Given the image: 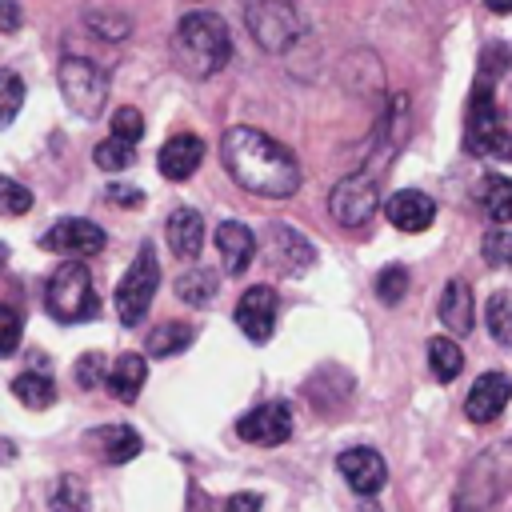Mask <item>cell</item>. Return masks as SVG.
Segmentation results:
<instances>
[{"mask_svg": "<svg viewBox=\"0 0 512 512\" xmlns=\"http://www.w3.org/2000/svg\"><path fill=\"white\" fill-rule=\"evenodd\" d=\"M504 68H508V48H504V44H496V48H484V56H480V76H476V80L492 84V76H500Z\"/></svg>", "mask_w": 512, "mask_h": 512, "instance_id": "obj_38", "label": "cell"}, {"mask_svg": "<svg viewBox=\"0 0 512 512\" xmlns=\"http://www.w3.org/2000/svg\"><path fill=\"white\" fill-rule=\"evenodd\" d=\"M104 436V456H108V464H128L140 448H144V440L128 428V424H116V428H104L100 432Z\"/></svg>", "mask_w": 512, "mask_h": 512, "instance_id": "obj_28", "label": "cell"}, {"mask_svg": "<svg viewBox=\"0 0 512 512\" xmlns=\"http://www.w3.org/2000/svg\"><path fill=\"white\" fill-rule=\"evenodd\" d=\"M40 244L48 248V252H60V256H96V252H104V244H108V236H104V228L100 224H92V220H80V216H64V220H56L44 236H40Z\"/></svg>", "mask_w": 512, "mask_h": 512, "instance_id": "obj_10", "label": "cell"}, {"mask_svg": "<svg viewBox=\"0 0 512 512\" xmlns=\"http://www.w3.org/2000/svg\"><path fill=\"white\" fill-rule=\"evenodd\" d=\"M172 56L188 76H216L232 56V32L216 12H188L176 24Z\"/></svg>", "mask_w": 512, "mask_h": 512, "instance_id": "obj_2", "label": "cell"}, {"mask_svg": "<svg viewBox=\"0 0 512 512\" xmlns=\"http://www.w3.org/2000/svg\"><path fill=\"white\" fill-rule=\"evenodd\" d=\"M92 160H96V168H104V172H124V168H132V160H136V144H124V140L108 136V140L96 144Z\"/></svg>", "mask_w": 512, "mask_h": 512, "instance_id": "obj_29", "label": "cell"}, {"mask_svg": "<svg viewBox=\"0 0 512 512\" xmlns=\"http://www.w3.org/2000/svg\"><path fill=\"white\" fill-rule=\"evenodd\" d=\"M32 208V192L12 180V176H0V216H24Z\"/></svg>", "mask_w": 512, "mask_h": 512, "instance_id": "obj_34", "label": "cell"}, {"mask_svg": "<svg viewBox=\"0 0 512 512\" xmlns=\"http://www.w3.org/2000/svg\"><path fill=\"white\" fill-rule=\"evenodd\" d=\"M44 304H48V316L60 320V324H88L100 316V296L92 288V272L84 260L68 256L64 264H56L52 280H48V292H44Z\"/></svg>", "mask_w": 512, "mask_h": 512, "instance_id": "obj_3", "label": "cell"}, {"mask_svg": "<svg viewBox=\"0 0 512 512\" xmlns=\"http://www.w3.org/2000/svg\"><path fill=\"white\" fill-rule=\"evenodd\" d=\"M20 108H24V80L12 68H0V128H8Z\"/></svg>", "mask_w": 512, "mask_h": 512, "instance_id": "obj_31", "label": "cell"}, {"mask_svg": "<svg viewBox=\"0 0 512 512\" xmlns=\"http://www.w3.org/2000/svg\"><path fill=\"white\" fill-rule=\"evenodd\" d=\"M48 508L52 512H88V492L76 476H60L56 480V492L48 496Z\"/></svg>", "mask_w": 512, "mask_h": 512, "instance_id": "obj_30", "label": "cell"}, {"mask_svg": "<svg viewBox=\"0 0 512 512\" xmlns=\"http://www.w3.org/2000/svg\"><path fill=\"white\" fill-rule=\"evenodd\" d=\"M440 320L448 332L456 336H468L472 332V288L464 280H448L444 292H440V304H436Z\"/></svg>", "mask_w": 512, "mask_h": 512, "instance_id": "obj_21", "label": "cell"}, {"mask_svg": "<svg viewBox=\"0 0 512 512\" xmlns=\"http://www.w3.org/2000/svg\"><path fill=\"white\" fill-rule=\"evenodd\" d=\"M144 380H148V364H144V356H140V352H124V356H116V360H112V368L104 372L108 392H112L116 400H124V404H132V400L140 396Z\"/></svg>", "mask_w": 512, "mask_h": 512, "instance_id": "obj_20", "label": "cell"}, {"mask_svg": "<svg viewBox=\"0 0 512 512\" xmlns=\"http://www.w3.org/2000/svg\"><path fill=\"white\" fill-rule=\"evenodd\" d=\"M168 248L180 260H196L204 248V220L196 208H172L168 212Z\"/></svg>", "mask_w": 512, "mask_h": 512, "instance_id": "obj_19", "label": "cell"}, {"mask_svg": "<svg viewBox=\"0 0 512 512\" xmlns=\"http://www.w3.org/2000/svg\"><path fill=\"white\" fill-rule=\"evenodd\" d=\"M12 396H16L24 408H48V404L56 400V384H52V376H44V372H20V376L12 380Z\"/></svg>", "mask_w": 512, "mask_h": 512, "instance_id": "obj_25", "label": "cell"}, {"mask_svg": "<svg viewBox=\"0 0 512 512\" xmlns=\"http://www.w3.org/2000/svg\"><path fill=\"white\" fill-rule=\"evenodd\" d=\"M236 432H240V440L260 444V448L284 444V440L292 436V412H288V404H280V400L256 404L252 412H244V416H240Z\"/></svg>", "mask_w": 512, "mask_h": 512, "instance_id": "obj_12", "label": "cell"}, {"mask_svg": "<svg viewBox=\"0 0 512 512\" xmlns=\"http://www.w3.org/2000/svg\"><path fill=\"white\" fill-rule=\"evenodd\" d=\"M24 336V316L8 304H0V356H12Z\"/></svg>", "mask_w": 512, "mask_h": 512, "instance_id": "obj_35", "label": "cell"}, {"mask_svg": "<svg viewBox=\"0 0 512 512\" xmlns=\"http://www.w3.org/2000/svg\"><path fill=\"white\" fill-rule=\"evenodd\" d=\"M488 4V12H496V16H508L512 12V0H484Z\"/></svg>", "mask_w": 512, "mask_h": 512, "instance_id": "obj_44", "label": "cell"}, {"mask_svg": "<svg viewBox=\"0 0 512 512\" xmlns=\"http://www.w3.org/2000/svg\"><path fill=\"white\" fill-rule=\"evenodd\" d=\"M92 28H100L104 40H124L128 36V20L124 16H112V20H100V16H88Z\"/></svg>", "mask_w": 512, "mask_h": 512, "instance_id": "obj_41", "label": "cell"}, {"mask_svg": "<svg viewBox=\"0 0 512 512\" xmlns=\"http://www.w3.org/2000/svg\"><path fill=\"white\" fill-rule=\"evenodd\" d=\"M336 468L352 484V492H360V496H376L384 488V480H388L384 456L376 448H344L336 456Z\"/></svg>", "mask_w": 512, "mask_h": 512, "instance_id": "obj_15", "label": "cell"}, {"mask_svg": "<svg viewBox=\"0 0 512 512\" xmlns=\"http://www.w3.org/2000/svg\"><path fill=\"white\" fill-rule=\"evenodd\" d=\"M384 216H388V224H396L400 232H424V228L436 220V204H432V196H424V192H416V188H400V192L388 196Z\"/></svg>", "mask_w": 512, "mask_h": 512, "instance_id": "obj_17", "label": "cell"}, {"mask_svg": "<svg viewBox=\"0 0 512 512\" xmlns=\"http://www.w3.org/2000/svg\"><path fill=\"white\" fill-rule=\"evenodd\" d=\"M60 92L68 100V108L84 120L100 116L104 104H108V72L96 64V60H84V56H64L60 60Z\"/></svg>", "mask_w": 512, "mask_h": 512, "instance_id": "obj_5", "label": "cell"}, {"mask_svg": "<svg viewBox=\"0 0 512 512\" xmlns=\"http://www.w3.org/2000/svg\"><path fill=\"white\" fill-rule=\"evenodd\" d=\"M156 288H160V260H156V252L144 244V248L136 252V260L128 264V272L120 276V284H116V316H120V324L136 328V324L148 316Z\"/></svg>", "mask_w": 512, "mask_h": 512, "instance_id": "obj_6", "label": "cell"}, {"mask_svg": "<svg viewBox=\"0 0 512 512\" xmlns=\"http://www.w3.org/2000/svg\"><path fill=\"white\" fill-rule=\"evenodd\" d=\"M176 296H180L184 304H192V308H204V304L216 296V276H212L208 268H192V272H184V276L176 280Z\"/></svg>", "mask_w": 512, "mask_h": 512, "instance_id": "obj_27", "label": "cell"}, {"mask_svg": "<svg viewBox=\"0 0 512 512\" xmlns=\"http://www.w3.org/2000/svg\"><path fill=\"white\" fill-rule=\"evenodd\" d=\"M264 252H268V264H272L276 272H284V276H300V272L312 268V260H316L312 244H308L292 224H280V220L264 228Z\"/></svg>", "mask_w": 512, "mask_h": 512, "instance_id": "obj_11", "label": "cell"}, {"mask_svg": "<svg viewBox=\"0 0 512 512\" xmlns=\"http://www.w3.org/2000/svg\"><path fill=\"white\" fill-rule=\"evenodd\" d=\"M504 488H512V440L472 460V468L460 480L456 512H484V504L496 500Z\"/></svg>", "mask_w": 512, "mask_h": 512, "instance_id": "obj_4", "label": "cell"}, {"mask_svg": "<svg viewBox=\"0 0 512 512\" xmlns=\"http://www.w3.org/2000/svg\"><path fill=\"white\" fill-rule=\"evenodd\" d=\"M260 508H264V496L260 492H236L224 504V512H260Z\"/></svg>", "mask_w": 512, "mask_h": 512, "instance_id": "obj_42", "label": "cell"}, {"mask_svg": "<svg viewBox=\"0 0 512 512\" xmlns=\"http://www.w3.org/2000/svg\"><path fill=\"white\" fill-rule=\"evenodd\" d=\"M428 368H432V376H436L440 384L456 380L460 368H464V352H460V344H456L452 336H432V340H428Z\"/></svg>", "mask_w": 512, "mask_h": 512, "instance_id": "obj_24", "label": "cell"}, {"mask_svg": "<svg viewBox=\"0 0 512 512\" xmlns=\"http://www.w3.org/2000/svg\"><path fill=\"white\" fill-rule=\"evenodd\" d=\"M508 400H512V380L504 372H484L464 396V416L472 424H492L508 408Z\"/></svg>", "mask_w": 512, "mask_h": 512, "instance_id": "obj_14", "label": "cell"}, {"mask_svg": "<svg viewBox=\"0 0 512 512\" xmlns=\"http://www.w3.org/2000/svg\"><path fill=\"white\" fill-rule=\"evenodd\" d=\"M204 160V140L192 136V132H176L164 140L160 156H156V168L164 180H188Z\"/></svg>", "mask_w": 512, "mask_h": 512, "instance_id": "obj_16", "label": "cell"}, {"mask_svg": "<svg viewBox=\"0 0 512 512\" xmlns=\"http://www.w3.org/2000/svg\"><path fill=\"white\" fill-rule=\"evenodd\" d=\"M492 156L512 160V112H500V128H496V140H492Z\"/></svg>", "mask_w": 512, "mask_h": 512, "instance_id": "obj_39", "label": "cell"}, {"mask_svg": "<svg viewBox=\"0 0 512 512\" xmlns=\"http://www.w3.org/2000/svg\"><path fill=\"white\" fill-rule=\"evenodd\" d=\"M476 204L484 208V216H488L492 224H508V220H512V180H508V176H496V172L480 176V184H476Z\"/></svg>", "mask_w": 512, "mask_h": 512, "instance_id": "obj_22", "label": "cell"}, {"mask_svg": "<svg viewBox=\"0 0 512 512\" xmlns=\"http://www.w3.org/2000/svg\"><path fill=\"white\" fill-rule=\"evenodd\" d=\"M480 256L488 268H512V232L508 228H492L480 240Z\"/></svg>", "mask_w": 512, "mask_h": 512, "instance_id": "obj_32", "label": "cell"}, {"mask_svg": "<svg viewBox=\"0 0 512 512\" xmlns=\"http://www.w3.org/2000/svg\"><path fill=\"white\" fill-rule=\"evenodd\" d=\"M404 292H408V268L384 264V268L376 272V296H380V304H400Z\"/></svg>", "mask_w": 512, "mask_h": 512, "instance_id": "obj_33", "label": "cell"}, {"mask_svg": "<svg viewBox=\"0 0 512 512\" xmlns=\"http://www.w3.org/2000/svg\"><path fill=\"white\" fill-rule=\"evenodd\" d=\"M104 356L100 352H84L80 360H76V384L80 388H96V384H104Z\"/></svg>", "mask_w": 512, "mask_h": 512, "instance_id": "obj_37", "label": "cell"}, {"mask_svg": "<svg viewBox=\"0 0 512 512\" xmlns=\"http://www.w3.org/2000/svg\"><path fill=\"white\" fill-rule=\"evenodd\" d=\"M108 204L136 208V204H144V192H140V188H132V184H108Z\"/></svg>", "mask_w": 512, "mask_h": 512, "instance_id": "obj_40", "label": "cell"}, {"mask_svg": "<svg viewBox=\"0 0 512 512\" xmlns=\"http://www.w3.org/2000/svg\"><path fill=\"white\" fill-rule=\"evenodd\" d=\"M484 320H488V336L500 348H512V296L508 292H492L484 304Z\"/></svg>", "mask_w": 512, "mask_h": 512, "instance_id": "obj_26", "label": "cell"}, {"mask_svg": "<svg viewBox=\"0 0 512 512\" xmlns=\"http://www.w3.org/2000/svg\"><path fill=\"white\" fill-rule=\"evenodd\" d=\"M4 260H8V248H4V244H0V268H4Z\"/></svg>", "mask_w": 512, "mask_h": 512, "instance_id": "obj_45", "label": "cell"}, {"mask_svg": "<svg viewBox=\"0 0 512 512\" xmlns=\"http://www.w3.org/2000/svg\"><path fill=\"white\" fill-rule=\"evenodd\" d=\"M380 196H376V180L368 172H352L344 176L332 192H328V212L336 216V224L344 228H360L364 220H372Z\"/></svg>", "mask_w": 512, "mask_h": 512, "instance_id": "obj_8", "label": "cell"}, {"mask_svg": "<svg viewBox=\"0 0 512 512\" xmlns=\"http://www.w3.org/2000/svg\"><path fill=\"white\" fill-rule=\"evenodd\" d=\"M248 32L260 48L284 52L300 36V16L292 0H248Z\"/></svg>", "mask_w": 512, "mask_h": 512, "instance_id": "obj_7", "label": "cell"}, {"mask_svg": "<svg viewBox=\"0 0 512 512\" xmlns=\"http://www.w3.org/2000/svg\"><path fill=\"white\" fill-rule=\"evenodd\" d=\"M236 324L252 344H264L276 328V292L268 284H252L240 300H236Z\"/></svg>", "mask_w": 512, "mask_h": 512, "instance_id": "obj_13", "label": "cell"}, {"mask_svg": "<svg viewBox=\"0 0 512 512\" xmlns=\"http://www.w3.org/2000/svg\"><path fill=\"white\" fill-rule=\"evenodd\" d=\"M24 24V12L16 0H0V32H16Z\"/></svg>", "mask_w": 512, "mask_h": 512, "instance_id": "obj_43", "label": "cell"}, {"mask_svg": "<svg viewBox=\"0 0 512 512\" xmlns=\"http://www.w3.org/2000/svg\"><path fill=\"white\" fill-rule=\"evenodd\" d=\"M220 160H224L228 176L244 192H252V196L288 200L300 188V164H296V156L280 140L264 136L260 128H248V124L224 128V136H220Z\"/></svg>", "mask_w": 512, "mask_h": 512, "instance_id": "obj_1", "label": "cell"}, {"mask_svg": "<svg viewBox=\"0 0 512 512\" xmlns=\"http://www.w3.org/2000/svg\"><path fill=\"white\" fill-rule=\"evenodd\" d=\"M112 136L124 140V144H136L144 136V116L140 108H116L112 112Z\"/></svg>", "mask_w": 512, "mask_h": 512, "instance_id": "obj_36", "label": "cell"}, {"mask_svg": "<svg viewBox=\"0 0 512 512\" xmlns=\"http://www.w3.org/2000/svg\"><path fill=\"white\" fill-rule=\"evenodd\" d=\"M212 240H216V252H220V264H224L228 276H240L252 264V256H256V236L240 220H224Z\"/></svg>", "mask_w": 512, "mask_h": 512, "instance_id": "obj_18", "label": "cell"}, {"mask_svg": "<svg viewBox=\"0 0 512 512\" xmlns=\"http://www.w3.org/2000/svg\"><path fill=\"white\" fill-rule=\"evenodd\" d=\"M196 340V328L192 324H180V320H164L148 332V356H176L184 352L188 344Z\"/></svg>", "mask_w": 512, "mask_h": 512, "instance_id": "obj_23", "label": "cell"}, {"mask_svg": "<svg viewBox=\"0 0 512 512\" xmlns=\"http://www.w3.org/2000/svg\"><path fill=\"white\" fill-rule=\"evenodd\" d=\"M500 128V108L496 96L484 80H476L472 96H468V112H464V148L472 156H492V140Z\"/></svg>", "mask_w": 512, "mask_h": 512, "instance_id": "obj_9", "label": "cell"}]
</instances>
